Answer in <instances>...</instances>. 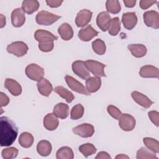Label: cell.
I'll use <instances>...</instances> for the list:
<instances>
[{
	"mask_svg": "<svg viewBox=\"0 0 159 159\" xmlns=\"http://www.w3.org/2000/svg\"><path fill=\"white\" fill-rule=\"evenodd\" d=\"M47 4L52 8L58 7L61 6V4L63 2V1L61 0H46L45 1Z\"/></svg>",
	"mask_w": 159,
	"mask_h": 159,
	"instance_id": "obj_43",
	"label": "cell"
},
{
	"mask_svg": "<svg viewBox=\"0 0 159 159\" xmlns=\"http://www.w3.org/2000/svg\"><path fill=\"white\" fill-rule=\"evenodd\" d=\"M53 47H54L53 41H48V42L39 43V49L43 52H51L53 50Z\"/></svg>",
	"mask_w": 159,
	"mask_h": 159,
	"instance_id": "obj_40",
	"label": "cell"
},
{
	"mask_svg": "<svg viewBox=\"0 0 159 159\" xmlns=\"http://www.w3.org/2000/svg\"><path fill=\"white\" fill-rule=\"evenodd\" d=\"M39 6V2L37 0H24L22 4V9L26 14H31L37 11Z\"/></svg>",
	"mask_w": 159,
	"mask_h": 159,
	"instance_id": "obj_25",
	"label": "cell"
},
{
	"mask_svg": "<svg viewBox=\"0 0 159 159\" xmlns=\"http://www.w3.org/2000/svg\"><path fill=\"white\" fill-rule=\"evenodd\" d=\"M106 7L107 12L116 14H118L120 10L121 7L119 1L117 0H108L106 2Z\"/></svg>",
	"mask_w": 159,
	"mask_h": 159,
	"instance_id": "obj_32",
	"label": "cell"
},
{
	"mask_svg": "<svg viewBox=\"0 0 159 159\" xmlns=\"http://www.w3.org/2000/svg\"><path fill=\"white\" fill-rule=\"evenodd\" d=\"M72 130L73 133L83 138L91 137L94 133V129L93 125L88 123L79 125L73 128Z\"/></svg>",
	"mask_w": 159,
	"mask_h": 159,
	"instance_id": "obj_9",
	"label": "cell"
},
{
	"mask_svg": "<svg viewBox=\"0 0 159 159\" xmlns=\"http://www.w3.org/2000/svg\"><path fill=\"white\" fill-rule=\"evenodd\" d=\"M43 126L48 130H55L59 124L57 117L53 113L47 114L43 118Z\"/></svg>",
	"mask_w": 159,
	"mask_h": 159,
	"instance_id": "obj_20",
	"label": "cell"
},
{
	"mask_svg": "<svg viewBox=\"0 0 159 159\" xmlns=\"http://www.w3.org/2000/svg\"><path fill=\"white\" fill-rule=\"evenodd\" d=\"M19 143L24 148H29L34 143V137L29 132H22L19 136Z\"/></svg>",
	"mask_w": 159,
	"mask_h": 159,
	"instance_id": "obj_29",
	"label": "cell"
},
{
	"mask_svg": "<svg viewBox=\"0 0 159 159\" xmlns=\"http://www.w3.org/2000/svg\"><path fill=\"white\" fill-rule=\"evenodd\" d=\"M127 48L131 52L132 55L136 58H142L144 57L147 52L146 47L143 44H130Z\"/></svg>",
	"mask_w": 159,
	"mask_h": 159,
	"instance_id": "obj_24",
	"label": "cell"
},
{
	"mask_svg": "<svg viewBox=\"0 0 159 159\" xmlns=\"http://www.w3.org/2000/svg\"><path fill=\"white\" fill-rule=\"evenodd\" d=\"M0 17H1V25H0V27L2 28L6 25V17L2 14H0Z\"/></svg>",
	"mask_w": 159,
	"mask_h": 159,
	"instance_id": "obj_47",
	"label": "cell"
},
{
	"mask_svg": "<svg viewBox=\"0 0 159 159\" xmlns=\"http://www.w3.org/2000/svg\"><path fill=\"white\" fill-rule=\"evenodd\" d=\"M98 35V32L96 31L91 25H88L86 27L81 29L78 32V36L81 40L88 42Z\"/></svg>",
	"mask_w": 159,
	"mask_h": 159,
	"instance_id": "obj_14",
	"label": "cell"
},
{
	"mask_svg": "<svg viewBox=\"0 0 159 159\" xmlns=\"http://www.w3.org/2000/svg\"><path fill=\"white\" fill-rule=\"evenodd\" d=\"M85 64L89 71L91 72L92 74L95 76L99 78L106 76L104 73V68L106 67V65L93 60H88L86 61Z\"/></svg>",
	"mask_w": 159,
	"mask_h": 159,
	"instance_id": "obj_5",
	"label": "cell"
},
{
	"mask_svg": "<svg viewBox=\"0 0 159 159\" xmlns=\"http://www.w3.org/2000/svg\"><path fill=\"white\" fill-rule=\"evenodd\" d=\"M92 48L94 52L99 55H104L106 50V47L104 42L99 39H97L92 42Z\"/></svg>",
	"mask_w": 159,
	"mask_h": 159,
	"instance_id": "obj_31",
	"label": "cell"
},
{
	"mask_svg": "<svg viewBox=\"0 0 159 159\" xmlns=\"http://www.w3.org/2000/svg\"><path fill=\"white\" fill-rule=\"evenodd\" d=\"M25 21L24 12L22 8H16L11 13V22L14 27H20L24 25Z\"/></svg>",
	"mask_w": 159,
	"mask_h": 159,
	"instance_id": "obj_13",
	"label": "cell"
},
{
	"mask_svg": "<svg viewBox=\"0 0 159 159\" xmlns=\"http://www.w3.org/2000/svg\"><path fill=\"white\" fill-rule=\"evenodd\" d=\"M111 18L109 14L106 11L100 12L96 18V24L98 27L103 32L108 30L111 23Z\"/></svg>",
	"mask_w": 159,
	"mask_h": 159,
	"instance_id": "obj_15",
	"label": "cell"
},
{
	"mask_svg": "<svg viewBox=\"0 0 159 159\" xmlns=\"http://www.w3.org/2000/svg\"><path fill=\"white\" fill-rule=\"evenodd\" d=\"M0 97H1V100H0V106L1 107H3V106H7L9 102V99L8 98V96L4 94L2 92L0 93Z\"/></svg>",
	"mask_w": 159,
	"mask_h": 159,
	"instance_id": "obj_44",
	"label": "cell"
},
{
	"mask_svg": "<svg viewBox=\"0 0 159 159\" xmlns=\"http://www.w3.org/2000/svg\"><path fill=\"white\" fill-rule=\"evenodd\" d=\"M93 13L88 9L80 11L75 18V23L77 27H83L86 26L91 20Z\"/></svg>",
	"mask_w": 159,
	"mask_h": 159,
	"instance_id": "obj_11",
	"label": "cell"
},
{
	"mask_svg": "<svg viewBox=\"0 0 159 159\" xmlns=\"http://www.w3.org/2000/svg\"><path fill=\"white\" fill-rule=\"evenodd\" d=\"M116 158H129V157L124 154H120L116 157Z\"/></svg>",
	"mask_w": 159,
	"mask_h": 159,
	"instance_id": "obj_48",
	"label": "cell"
},
{
	"mask_svg": "<svg viewBox=\"0 0 159 159\" xmlns=\"http://www.w3.org/2000/svg\"><path fill=\"white\" fill-rule=\"evenodd\" d=\"M52 150V147L50 142L45 140H40L37 145V152L43 157L48 156L51 153Z\"/></svg>",
	"mask_w": 159,
	"mask_h": 159,
	"instance_id": "obj_27",
	"label": "cell"
},
{
	"mask_svg": "<svg viewBox=\"0 0 159 159\" xmlns=\"http://www.w3.org/2000/svg\"><path fill=\"white\" fill-rule=\"evenodd\" d=\"M143 142L148 149L156 153H159V142L158 140L150 137H145Z\"/></svg>",
	"mask_w": 159,
	"mask_h": 159,
	"instance_id": "obj_35",
	"label": "cell"
},
{
	"mask_svg": "<svg viewBox=\"0 0 159 159\" xmlns=\"http://www.w3.org/2000/svg\"><path fill=\"white\" fill-rule=\"evenodd\" d=\"M131 96L138 104L144 108H149L153 104V102L151 101L147 96L138 91H133L131 93Z\"/></svg>",
	"mask_w": 159,
	"mask_h": 159,
	"instance_id": "obj_17",
	"label": "cell"
},
{
	"mask_svg": "<svg viewBox=\"0 0 159 159\" xmlns=\"http://www.w3.org/2000/svg\"><path fill=\"white\" fill-rule=\"evenodd\" d=\"M65 79L68 87L73 91L84 95H90L91 93L87 91L84 86L72 76L66 75Z\"/></svg>",
	"mask_w": 159,
	"mask_h": 159,
	"instance_id": "obj_8",
	"label": "cell"
},
{
	"mask_svg": "<svg viewBox=\"0 0 159 159\" xmlns=\"http://www.w3.org/2000/svg\"><path fill=\"white\" fill-rule=\"evenodd\" d=\"M137 17L134 12H125L122 14V22L124 28L127 30L134 29L137 23Z\"/></svg>",
	"mask_w": 159,
	"mask_h": 159,
	"instance_id": "obj_12",
	"label": "cell"
},
{
	"mask_svg": "<svg viewBox=\"0 0 159 159\" xmlns=\"http://www.w3.org/2000/svg\"><path fill=\"white\" fill-rule=\"evenodd\" d=\"M139 75L141 77L145 78H158L159 71L158 68L152 65H144L140 69Z\"/></svg>",
	"mask_w": 159,
	"mask_h": 159,
	"instance_id": "obj_16",
	"label": "cell"
},
{
	"mask_svg": "<svg viewBox=\"0 0 159 159\" xmlns=\"http://www.w3.org/2000/svg\"><path fill=\"white\" fill-rule=\"evenodd\" d=\"M6 49L8 53L21 57L27 53L28 46L24 42L17 41L8 45Z\"/></svg>",
	"mask_w": 159,
	"mask_h": 159,
	"instance_id": "obj_3",
	"label": "cell"
},
{
	"mask_svg": "<svg viewBox=\"0 0 159 159\" xmlns=\"http://www.w3.org/2000/svg\"><path fill=\"white\" fill-rule=\"evenodd\" d=\"M96 150H97L94 145L89 143L83 144L79 147V151L85 157H88L93 154H94L96 152Z\"/></svg>",
	"mask_w": 159,
	"mask_h": 159,
	"instance_id": "obj_36",
	"label": "cell"
},
{
	"mask_svg": "<svg viewBox=\"0 0 159 159\" xmlns=\"http://www.w3.org/2000/svg\"><path fill=\"white\" fill-rule=\"evenodd\" d=\"M150 120L157 127H158L159 124V113L156 111H151L148 113Z\"/></svg>",
	"mask_w": 159,
	"mask_h": 159,
	"instance_id": "obj_41",
	"label": "cell"
},
{
	"mask_svg": "<svg viewBox=\"0 0 159 159\" xmlns=\"http://www.w3.org/2000/svg\"><path fill=\"white\" fill-rule=\"evenodd\" d=\"M84 114V107L81 104L74 106L70 112V117L73 120H78L83 117Z\"/></svg>",
	"mask_w": 159,
	"mask_h": 159,
	"instance_id": "obj_37",
	"label": "cell"
},
{
	"mask_svg": "<svg viewBox=\"0 0 159 159\" xmlns=\"http://www.w3.org/2000/svg\"><path fill=\"white\" fill-rule=\"evenodd\" d=\"M96 159H111V157L106 152H99L96 157H95Z\"/></svg>",
	"mask_w": 159,
	"mask_h": 159,
	"instance_id": "obj_45",
	"label": "cell"
},
{
	"mask_svg": "<svg viewBox=\"0 0 159 159\" xmlns=\"http://www.w3.org/2000/svg\"><path fill=\"white\" fill-rule=\"evenodd\" d=\"M119 120V125L124 131H131L135 127V118L129 114H122Z\"/></svg>",
	"mask_w": 159,
	"mask_h": 159,
	"instance_id": "obj_10",
	"label": "cell"
},
{
	"mask_svg": "<svg viewBox=\"0 0 159 159\" xmlns=\"http://www.w3.org/2000/svg\"><path fill=\"white\" fill-rule=\"evenodd\" d=\"M53 112L57 117L64 119L68 116L69 107L65 103L60 102L55 106Z\"/></svg>",
	"mask_w": 159,
	"mask_h": 159,
	"instance_id": "obj_26",
	"label": "cell"
},
{
	"mask_svg": "<svg viewBox=\"0 0 159 159\" xmlns=\"http://www.w3.org/2000/svg\"><path fill=\"white\" fill-rule=\"evenodd\" d=\"M25 74L27 76L33 81H40L44 75V70L39 65L32 63L25 68Z\"/></svg>",
	"mask_w": 159,
	"mask_h": 159,
	"instance_id": "obj_4",
	"label": "cell"
},
{
	"mask_svg": "<svg viewBox=\"0 0 159 159\" xmlns=\"http://www.w3.org/2000/svg\"><path fill=\"white\" fill-rule=\"evenodd\" d=\"M156 1H151V0H141L140 1V7L142 9H147L150 7H151L153 4L156 3Z\"/></svg>",
	"mask_w": 159,
	"mask_h": 159,
	"instance_id": "obj_42",
	"label": "cell"
},
{
	"mask_svg": "<svg viewBox=\"0 0 159 159\" xmlns=\"http://www.w3.org/2000/svg\"><path fill=\"white\" fill-rule=\"evenodd\" d=\"M57 159H73L74 153L72 149L69 147H62L56 153Z\"/></svg>",
	"mask_w": 159,
	"mask_h": 159,
	"instance_id": "obj_30",
	"label": "cell"
},
{
	"mask_svg": "<svg viewBox=\"0 0 159 159\" xmlns=\"http://www.w3.org/2000/svg\"><path fill=\"white\" fill-rule=\"evenodd\" d=\"M123 2L127 7H133L136 3L135 0H124Z\"/></svg>",
	"mask_w": 159,
	"mask_h": 159,
	"instance_id": "obj_46",
	"label": "cell"
},
{
	"mask_svg": "<svg viewBox=\"0 0 159 159\" xmlns=\"http://www.w3.org/2000/svg\"><path fill=\"white\" fill-rule=\"evenodd\" d=\"M34 37L37 41L40 42H45L48 41H54L58 39V37L54 35L49 31L39 29L37 30L34 34Z\"/></svg>",
	"mask_w": 159,
	"mask_h": 159,
	"instance_id": "obj_18",
	"label": "cell"
},
{
	"mask_svg": "<svg viewBox=\"0 0 159 159\" xmlns=\"http://www.w3.org/2000/svg\"><path fill=\"white\" fill-rule=\"evenodd\" d=\"M58 32L61 38L65 41L70 40L73 37V30L72 27L68 23H63L58 29Z\"/></svg>",
	"mask_w": 159,
	"mask_h": 159,
	"instance_id": "obj_23",
	"label": "cell"
},
{
	"mask_svg": "<svg viewBox=\"0 0 159 159\" xmlns=\"http://www.w3.org/2000/svg\"><path fill=\"white\" fill-rule=\"evenodd\" d=\"M5 88L13 96H19L22 93V87L16 80L11 78H6L4 83Z\"/></svg>",
	"mask_w": 159,
	"mask_h": 159,
	"instance_id": "obj_19",
	"label": "cell"
},
{
	"mask_svg": "<svg viewBox=\"0 0 159 159\" xmlns=\"http://www.w3.org/2000/svg\"><path fill=\"white\" fill-rule=\"evenodd\" d=\"M143 21L147 27L155 29L159 28V14L158 12L152 10L148 11L143 14Z\"/></svg>",
	"mask_w": 159,
	"mask_h": 159,
	"instance_id": "obj_7",
	"label": "cell"
},
{
	"mask_svg": "<svg viewBox=\"0 0 159 159\" xmlns=\"http://www.w3.org/2000/svg\"><path fill=\"white\" fill-rule=\"evenodd\" d=\"M53 91L60 97L65 99L68 103L71 102L75 99V96L73 93L61 86L55 87L53 89Z\"/></svg>",
	"mask_w": 159,
	"mask_h": 159,
	"instance_id": "obj_28",
	"label": "cell"
},
{
	"mask_svg": "<svg viewBox=\"0 0 159 159\" xmlns=\"http://www.w3.org/2000/svg\"><path fill=\"white\" fill-rule=\"evenodd\" d=\"M101 86V78L97 76L89 77L86 80V88L89 93L98 91Z\"/></svg>",
	"mask_w": 159,
	"mask_h": 159,
	"instance_id": "obj_22",
	"label": "cell"
},
{
	"mask_svg": "<svg viewBox=\"0 0 159 159\" xmlns=\"http://www.w3.org/2000/svg\"><path fill=\"white\" fill-rule=\"evenodd\" d=\"M120 30V22L119 17H116L111 19L109 27L108 28L109 34L112 36H116L118 34Z\"/></svg>",
	"mask_w": 159,
	"mask_h": 159,
	"instance_id": "obj_33",
	"label": "cell"
},
{
	"mask_svg": "<svg viewBox=\"0 0 159 159\" xmlns=\"http://www.w3.org/2000/svg\"><path fill=\"white\" fill-rule=\"evenodd\" d=\"M37 89L40 94L48 97L53 90V86L51 83L45 78H42L38 81Z\"/></svg>",
	"mask_w": 159,
	"mask_h": 159,
	"instance_id": "obj_21",
	"label": "cell"
},
{
	"mask_svg": "<svg viewBox=\"0 0 159 159\" xmlns=\"http://www.w3.org/2000/svg\"><path fill=\"white\" fill-rule=\"evenodd\" d=\"M18 129L15 123L7 117L0 118V144L1 147H8L16 140Z\"/></svg>",
	"mask_w": 159,
	"mask_h": 159,
	"instance_id": "obj_1",
	"label": "cell"
},
{
	"mask_svg": "<svg viewBox=\"0 0 159 159\" xmlns=\"http://www.w3.org/2000/svg\"><path fill=\"white\" fill-rule=\"evenodd\" d=\"M61 16L54 14L46 11L39 12L36 16L35 20L38 24L43 25H50L57 21Z\"/></svg>",
	"mask_w": 159,
	"mask_h": 159,
	"instance_id": "obj_2",
	"label": "cell"
},
{
	"mask_svg": "<svg viewBox=\"0 0 159 159\" xmlns=\"http://www.w3.org/2000/svg\"><path fill=\"white\" fill-rule=\"evenodd\" d=\"M136 158L137 159H143V158H151V159H157V157L155 155V153L150 151L149 149H147L145 147H141L137 152Z\"/></svg>",
	"mask_w": 159,
	"mask_h": 159,
	"instance_id": "obj_34",
	"label": "cell"
},
{
	"mask_svg": "<svg viewBox=\"0 0 159 159\" xmlns=\"http://www.w3.org/2000/svg\"><path fill=\"white\" fill-rule=\"evenodd\" d=\"M72 70L78 77L83 80H86L90 77V73L87 68L85 61L76 60L72 63Z\"/></svg>",
	"mask_w": 159,
	"mask_h": 159,
	"instance_id": "obj_6",
	"label": "cell"
},
{
	"mask_svg": "<svg viewBox=\"0 0 159 159\" xmlns=\"http://www.w3.org/2000/svg\"><path fill=\"white\" fill-rule=\"evenodd\" d=\"M107 110L109 115L117 120H119L122 114L121 111L117 107L113 105L108 106L107 107Z\"/></svg>",
	"mask_w": 159,
	"mask_h": 159,
	"instance_id": "obj_39",
	"label": "cell"
},
{
	"mask_svg": "<svg viewBox=\"0 0 159 159\" xmlns=\"http://www.w3.org/2000/svg\"><path fill=\"white\" fill-rule=\"evenodd\" d=\"M19 150L15 147L6 148L1 152L2 157L4 159H12L16 158L18 155Z\"/></svg>",
	"mask_w": 159,
	"mask_h": 159,
	"instance_id": "obj_38",
	"label": "cell"
}]
</instances>
